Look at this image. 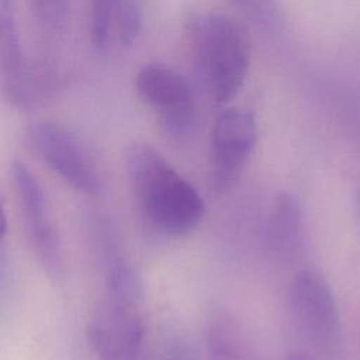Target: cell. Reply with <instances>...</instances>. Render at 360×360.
I'll return each mask as SVG.
<instances>
[{
  "label": "cell",
  "mask_w": 360,
  "mask_h": 360,
  "mask_svg": "<svg viewBox=\"0 0 360 360\" xmlns=\"http://www.w3.org/2000/svg\"><path fill=\"white\" fill-rule=\"evenodd\" d=\"M70 0H32V15L46 34L59 32L66 22Z\"/></svg>",
  "instance_id": "4fadbf2b"
},
{
  "label": "cell",
  "mask_w": 360,
  "mask_h": 360,
  "mask_svg": "<svg viewBox=\"0 0 360 360\" xmlns=\"http://www.w3.org/2000/svg\"><path fill=\"white\" fill-rule=\"evenodd\" d=\"M6 231H7V217L4 212V207L0 201V242H1L3 236L6 235Z\"/></svg>",
  "instance_id": "2e32d148"
},
{
  "label": "cell",
  "mask_w": 360,
  "mask_h": 360,
  "mask_svg": "<svg viewBox=\"0 0 360 360\" xmlns=\"http://www.w3.org/2000/svg\"><path fill=\"white\" fill-rule=\"evenodd\" d=\"M290 304L305 336L319 349L332 352L340 343V314L333 291L316 270L298 271L290 285Z\"/></svg>",
  "instance_id": "5b68a950"
},
{
  "label": "cell",
  "mask_w": 360,
  "mask_h": 360,
  "mask_svg": "<svg viewBox=\"0 0 360 360\" xmlns=\"http://www.w3.org/2000/svg\"><path fill=\"white\" fill-rule=\"evenodd\" d=\"M139 97L159 115L160 125L170 136L186 135L194 122V98L188 82L174 69L150 62L135 77Z\"/></svg>",
  "instance_id": "8992f818"
},
{
  "label": "cell",
  "mask_w": 360,
  "mask_h": 360,
  "mask_svg": "<svg viewBox=\"0 0 360 360\" xmlns=\"http://www.w3.org/2000/svg\"><path fill=\"white\" fill-rule=\"evenodd\" d=\"M356 211H357V217L360 221V190L356 193Z\"/></svg>",
  "instance_id": "ac0fdd59"
},
{
  "label": "cell",
  "mask_w": 360,
  "mask_h": 360,
  "mask_svg": "<svg viewBox=\"0 0 360 360\" xmlns=\"http://www.w3.org/2000/svg\"><path fill=\"white\" fill-rule=\"evenodd\" d=\"M139 300L141 288L105 287L87 328L89 343L100 360H136L143 339Z\"/></svg>",
  "instance_id": "277c9868"
},
{
  "label": "cell",
  "mask_w": 360,
  "mask_h": 360,
  "mask_svg": "<svg viewBox=\"0 0 360 360\" xmlns=\"http://www.w3.org/2000/svg\"><path fill=\"white\" fill-rule=\"evenodd\" d=\"M193 59L217 103L233 98L250 66L248 30L225 14H195L187 22Z\"/></svg>",
  "instance_id": "7a4b0ae2"
},
{
  "label": "cell",
  "mask_w": 360,
  "mask_h": 360,
  "mask_svg": "<svg viewBox=\"0 0 360 360\" xmlns=\"http://www.w3.org/2000/svg\"><path fill=\"white\" fill-rule=\"evenodd\" d=\"M25 138L30 149L72 188L89 197L103 193L104 181L96 159L69 128L39 121L28 127Z\"/></svg>",
  "instance_id": "3957f363"
},
{
  "label": "cell",
  "mask_w": 360,
  "mask_h": 360,
  "mask_svg": "<svg viewBox=\"0 0 360 360\" xmlns=\"http://www.w3.org/2000/svg\"><path fill=\"white\" fill-rule=\"evenodd\" d=\"M21 65V46L11 0H0V72L8 73Z\"/></svg>",
  "instance_id": "8fae6325"
},
{
  "label": "cell",
  "mask_w": 360,
  "mask_h": 360,
  "mask_svg": "<svg viewBox=\"0 0 360 360\" xmlns=\"http://www.w3.org/2000/svg\"><path fill=\"white\" fill-rule=\"evenodd\" d=\"M235 4H238L240 8L245 10V13L250 14L252 17H260L267 14V4L266 0H232Z\"/></svg>",
  "instance_id": "9a60e30c"
},
{
  "label": "cell",
  "mask_w": 360,
  "mask_h": 360,
  "mask_svg": "<svg viewBox=\"0 0 360 360\" xmlns=\"http://www.w3.org/2000/svg\"><path fill=\"white\" fill-rule=\"evenodd\" d=\"M125 170L134 197L146 219L169 235L194 229L204 215V202L152 145L132 142L125 152Z\"/></svg>",
  "instance_id": "6da1fadb"
},
{
  "label": "cell",
  "mask_w": 360,
  "mask_h": 360,
  "mask_svg": "<svg viewBox=\"0 0 360 360\" xmlns=\"http://www.w3.org/2000/svg\"><path fill=\"white\" fill-rule=\"evenodd\" d=\"M207 349L210 360H255L240 325L222 309L207 321Z\"/></svg>",
  "instance_id": "30bf717a"
},
{
  "label": "cell",
  "mask_w": 360,
  "mask_h": 360,
  "mask_svg": "<svg viewBox=\"0 0 360 360\" xmlns=\"http://www.w3.org/2000/svg\"><path fill=\"white\" fill-rule=\"evenodd\" d=\"M257 141V124L252 111L232 107L214 122L212 183L218 193L228 190L248 163Z\"/></svg>",
  "instance_id": "ba28073f"
},
{
  "label": "cell",
  "mask_w": 360,
  "mask_h": 360,
  "mask_svg": "<svg viewBox=\"0 0 360 360\" xmlns=\"http://www.w3.org/2000/svg\"><path fill=\"white\" fill-rule=\"evenodd\" d=\"M11 177L37 256L51 276H60L65 264L63 249L42 184L21 160L11 163Z\"/></svg>",
  "instance_id": "52a82bcc"
},
{
  "label": "cell",
  "mask_w": 360,
  "mask_h": 360,
  "mask_svg": "<svg viewBox=\"0 0 360 360\" xmlns=\"http://www.w3.org/2000/svg\"><path fill=\"white\" fill-rule=\"evenodd\" d=\"M112 3L114 0H91L90 31L93 46L97 49H101L105 45L110 35Z\"/></svg>",
  "instance_id": "5bb4252c"
},
{
  "label": "cell",
  "mask_w": 360,
  "mask_h": 360,
  "mask_svg": "<svg viewBox=\"0 0 360 360\" xmlns=\"http://www.w3.org/2000/svg\"><path fill=\"white\" fill-rule=\"evenodd\" d=\"M285 360H311V359L304 353H291L285 357Z\"/></svg>",
  "instance_id": "e0dca14e"
},
{
  "label": "cell",
  "mask_w": 360,
  "mask_h": 360,
  "mask_svg": "<svg viewBox=\"0 0 360 360\" xmlns=\"http://www.w3.org/2000/svg\"><path fill=\"white\" fill-rule=\"evenodd\" d=\"M302 212L300 202L290 193L278 194L270 208L264 225V248L278 260L290 259L301 240Z\"/></svg>",
  "instance_id": "9c48e42d"
},
{
  "label": "cell",
  "mask_w": 360,
  "mask_h": 360,
  "mask_svg": "<svg viewBox=\"0 0 360 360\" xmlns=\"http://www.w3.org/2000/svg\"><path fill=\"white\" fill-rule=\"evenodd\" d=\"M111 25H114L121 45H132L136 41L142 25L141 0H114Z\"/></svg>",
  "instance_id": "7c38bea8"
}]
</instances>
